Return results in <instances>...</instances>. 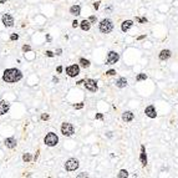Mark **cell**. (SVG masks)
Masks as SVG:
<instances>
[{"instance_id": "26", "label": "cell", "mask_w": 178, "mask_h": 178, "mask_svg": "<svg viewBox=\"0 0 178 178\" xmlns=\"http://www.w3.org/2000/svg\"><path fill=\"white\" fill-rule=\"evenodd\" d=\"M30 50H31V46H30V45H24V46H23V51L24 52L30 51Z\"/></svg>"}, {"instance_id": "17", "label": "cell", "mask_w": 178, "mask_h": 178, "mask_svg": "<svg viewBox=\"0 0 178 178\" xmlns=\"http://www.w3.org/2000/svg\"><path fill=\"white\" fill-rule=\"evenodd\" d=\"M70 14L74 15V16L80 15L81 14V6H80V5H72L70 8Z\"/></svg>"}, {"instance_id": "19", "label": "cell", "mask_w": 178, "mask_h": 178, "mask_svg": "<svg viewBox=\"0 0 178 178\" xmlns=\"http://www.w3.org/2000/svg\"><path fill=\"white\" fill-rule=\"evenodd\" d=\"M116 86L120 87V89H123V87H126L127 86V80L126 77H120V79L116 81Z\"/></svg>"}, {"instance_id": "7", "label": "cell", "mask_w": 178, "mask_h": 178, "mask_svg": "<svg viewBox=\"0 0 178 178\" xmlns=\"http://www.w3.org/2000/svg\"><path fill=\"white\" fill-rule=\"evenodd\" d=\"M120 60V55L116 51H110L107 54V60H106V65H113Z\"/></svg>"}, {"instance_id": "1", "label": "cell", "mask_w": 178, "mask_h": 178, "mask_svg": "<svg viewBox=\"0 0 178 178\" xmlns=\"http://www.w3.org/2000/svg\"><path fill=\"white\" fill-rule=\"evenodd\" d=\"M23 79V72L15 67L11 69H6L3 74V80H4L6 84H15L20 80Z\"/></svg>"}, {"instance_id": "9", "label": "cell", "mask_w": 178, "mask_h": 178, "mask_svg": "<svg viewBox=\"0 0 178 178\" xmlns=\"http://www.w3.org/2000/svg\"><path fill=\"white\" fill-rule=\"evenodd\" d=\"M1 21L4 24L6 28H13L14 26V18L10 14H4L3 18H1Z\"/></svg>"}, {"instance_id": "16", "label": "cell", "mask_w": 178, "mask_h": 178, "mask_svg": "<svg viewBox=\"0 0 178 178\" xmlns=\"http://www.w3.org/2000/svg\"><path fill=\"white\" fill-rule=\"evenodd\" d=\"M171 55H172L171 50H162V51L159 52V60H161V61L168 60L169 57H171Z\"/></svg>"}, {"instance_id": "35", "label": "cell", "mask_w": 178, "mask_h": 178, "mask_svg": "<svg viewBox=\"0 0 178 178\" xmlns=\"http://www.w3.org/2000/svg\"><path fill=\"white\" fill-rule=\"evenodd\" d=\"M77 177H79V178H81V177H87V174H86V173H80V174H77Z\"/></svg>"}, {"instance_id": "40", "label": "cell", "mask_w": 178, "mask_h": 178, "mask_svg": "<svg viewBox=\"0 0 178 178\" xmlns=\"http://www.w3.org/2000/svg\"><path fill=\"white\" fill-rule=\"evenodd\" d=\"M46 39H47V41H51V36L50 35H46Z\"/></svg>"}, {"instance_id": "22", "label": "cell", "mask_w": 178, "mask_h": 178, "mask_svg": "<svg viewBox=\"0 0 178 178\" xmlns=\"http://www.w3.org/2000/svg\"><path fill=\"white\" fill-rule=\"evenodd\" d=\"M23 161H25V162H30V161H31V155H30V153H24Z\"/></svg>"}, {"instance_id": "30", "label": "cell", "mask_w": 178, "mask_h": 178, "mask_svg": "<svg viewBox=\"0 0 178 178\" xmlns=\"http://www.w3.org/2000/svg\"><path fill=\"white\" fill-rule=\"evenodd\" d=\"M77 26H80V23L77 21V20H74V21H72V28L76 29Z\"/></svg>"}, {"instance_id": "4", "label": "cell", "mask_w": 178, "mask_h": 178, "mask_svg": "<svg viewBox=\"0 0 178 178\" xmlns=\"http://www.w3.org/2000/svg\"><path fill=\"white\" fill-rule=\"evenodd\" d=\"M61 133L66 137H70L75 133V128H74V126H72L71 123H69V122H64V123L61 125Z\"/></svg>"}, {"instance_id": "39", "label": "cell", "mask_w": 178, "mask_h": 178, "mask_svg": "<svg viewBox=\"0 0 178 178\" xmlns=\"http://www.w3.org/2000/svg\"><path fill=\"white\" fill-rule=\"evenodd\" d=\"M61 71H62V66H59L57 67V72H61Z\"/></svg>"}, {"instance_id": "8", "label": "cell", "mask_w": 178, "mask_h": 178, "mask_svg": "<svg viewBox=\"0 0 178 178\" xmlns=\"http://www.w3.org/2000/svg\"><path fill=\"white\" fill-rule=\"evenodd\" d=\"M84 85H85V87H86V90H89V91H91V92H96V91L99 90L96 81H95V80H92V79L86 80Z\"/></svg>"}, {"instance_id": "21", "label": "cell", "mask_w": 178, "mask_h": 178, "mask_svg": "<svg viewBox=\"0 0 178 178\" xmlns=\"http://www.w3.org/2000/svg\"><path fill=\"white\" fill-rule=\"evenodd\" d=\"M117 177L118 178H127V177H128V172H127L126 169H121V171L118 172Z\"/></svg>"}, {"instance_id": "2", "label": "cell", "mask_w": 178, "mask_h": 178, "mask_svg": "<svg viewBox=\"0 0 178 178\" xmlns=\"http://www.w3.org/2000/svg\"><path fill=\"white\" fill-rule=\"evenodd\" d=\"M100 31L102 34H110L113 30V23L110 19H103L99 25Z\"/></svg>"}, {"instance_id": "36", "label": "cell", "mask_w": 178, "mask_h": 178, "mask_svg": "<svg viewBox=\"0 0 178 178\" xmlns=\"http://www.w3.org/2000/svg\"><path fill=\"white\" fill-rule=\"evenodd\" d=\"M52 81H54V84H57V82H59V79H57V77H54Z\"/></svg>"}, {"instance_id": "23", "label": "cell", "mask_w": 178, "mask_h": 178, "mask_svg": "<svg viewBox=\"0 0 178 178\" xmlns=\"http://www.w3.org/2000/svg\"><path fill=\"white\" fill-rule=\"evenodd\" d=\"M147 79V75L146 74H138L136 77V81H142V80H146Z\"/></svg>"}, {"instance_id": "10", "label": "cell", "mask_w": 178, "mask_h": 178, "mask_svg": "<svg viewBox=\"0 0 178 178\" xmlns=\"http://www.w3.org/2000/svg\"><path fill=\"white\" fill-rule=\"evenodd\" d=\"M145 113L146 116H148L150 118H156L157 117V112H156V108L153 105H150V106H147L145 110Z\"/></svg>"}, {"instance_id": "13", "label": "cell", "mask_w": 178, "mask_h": 178, "mask_svg": "<svg viewBox=\"0 0 178 178\" xmlns=\"http://www.w3.org/2000/svg\"><path fill=\"white\" fill-rule=\"evenodd\" d=\"M140 161H141V163H142V166H143V167H145L146 164H147V156H146V148H145V146H143V145L141 146Z\"/></svg>"}, {"instance_id": "34", "label": "cell", "mask_w": 178, "mask_h": 178, "mask_svg": "<svg viewBox=\"0 0 178 178\" xmlns=\"http://www.w3.org/2000/svg\"><path fill=\"white\" fill-rule=\"evenodd\" d=\"M96 118H97V120H102L103 115H102V113H97V115H96Z\"/></svg>"}, {"instance_id": "15", "label": "cell", "mask_w": 178, "mask_h": 178, "mask_svg": "<svg viewBox=\"0 0 178 178\" xmlns=\"http://www.w3.org/2000/svg\"><path fill=\"white\" fill-rule=\"evenodd\" d=\"M132 25H133V21H132V20H126V21H123V23L121 24V30L123 33H127V31L132 28Z\"/></svg>"}, {"instance_id": "33", "label": "cell", "mask_w": 178, "mask_h": 178, "mask_svg": "<svg viewBox=\"0 0 178 178\" xmlns=\"http://www.w3.org/2000/svg\"><path fill=\"white\" fill-rule=\"evenodd\" d=\"M94 8H95L96 10L99 9V8H100V1H96V3H94Z\"/></svg>"}, {"instance_id": "12", "label": "cell", "mask_w": 178, "mask_h": 178, "mask_svg": "<svg viewBox=\"0 0 178 178\" xmlns=\"http://www.w3.org/2000/svg\"><path fill=\"white\" fill-rule=\"evenodd\" d=\"M4 143H5V146L8 147V148H15L16 147V140H15L14 137H9V138H5V141H4Z\"/></svg>"}, {"instance_id": "38", "label": "cell", "mask_w": 178, "mask_h": 178, "mask_svg": "<svg viewBox=\"0 0 178 178\" xmlns=\"http://www.w3.org/2000/svg\"><path fill=\"white\" fill-rule=\"evenodd\" d=\"M145 38H146V35H142V36H138L137 40H142V39H145Z\"/></svg>"}, {"instance_id": "29", "label": "cell", "mask_w": 178, "mask_h": 178, "mask_svg": "<svg viewBox=\"0 0 178 178\" xmlns=\"http://www.w3.org/2000/svg\"><path fill=\"white\" fill-rule=\"evenodd\" d=\"M106 75H108V76H113V75H116V71H115V70H108L107 72H106Z\"/></svg>"}, {"instance_id": "3", "label": "cell", "mask_w": 178, "mask_h": 178, "mask_svg": "<svg viewBox=\"0 0 178 178\" xmlns=\"http://www.w3.org/2000/svg\"><path fill=\"white\" fill-rule=\"evenodd\" d=\"M44 142L49 147H54V146H56L59 143V137L54 132H49L46 136H45V138H44Z\"/></svg>"}, {"instance_id": "18", "label": "cell", "mask_w": 178, "mask_h": 178, "mask_svg": "<svg viewBox=\"0 0 178 178\" xmlns=\"http://www.w3.org/2000/svg\"><path fill=\"white\" fill-rule=\"evenodd\" d=\"M80 28L82 29L84 31H89L90 28H91V21L90 20H82L80 23Z\"/></svg>"}, {"instance_id": "27", "label": "cell", "mask_w": 178, "mask_h": 178, "mask_svg": "<svg viewBox=\"0 0 178 178\" xmlns=\"http://www.w3.org/2000/svg\"><path fill=\"white\" fill-rule=\"evenodd\" d=\"M45 55H46L47 57H54V56H55V54H54L52 51H49V50H47V51L45 52Z\"/></svg>"}, {"instance_id": "24", "label": "cell", "mask_w": 178, "mask_h": 178, "mask_svg": "<svg viewBox=\"0 0 178 178\" xmlns=\"http://www.w3.org/2000/svg\"><path fill=\"white\" fill-rule=\"evenodd\" d=\"M18 39H19V35H18V34H11V35H10V40H11V41H15V40H18Z\"/></svg>"}, {"instance_id": "31", "label": "cell", "mask_w": 178, "mask_h": 178, "mask_svg": "<svg viewBox=\"0 0 178 178\" xmlns=\"http://www.w3.org/2000/svg\"><path fill=\"white\" fill-rule=\"evenodd\" d=\"M89 20L91 21V24H92V23H96V20H97V18L92 15V16H90V18H89Z\"/></svg>"}, {"instance_id": "5", "label": "cell", "mask_w": 178, "mask_h": 178, "mask_svg": "<svg viewBox=\"0 0 178 178\" xmlns=\"http://www.w3.org/2000/svg\"><path fill=\"white\" fill-rule=\"evenodd\" d=\"M79 161L76 158H70L66 161L65 163V169L67 171V172H74V171H76V169L79 168Z\"/></svg>"}, {"instance_id": "28", "label": "cell", "mask_w": 178, "mask_h": 178, "mask_svg": "<svg viewBox=\"0 0 178 178\" xmlns=\"http://www.w3.org/2000/svg\"><path fill=\"white\" fill-rule=\"evenodd\" d=\"M74 107H75L76 110H81V108L84 107V103H82V102H80V103H77V105H75Z\"/></svg>"}, {"instance_id": "25", "label": "cell", "mask_w": 178, "mask_h": 178, "mask_svg": "<svg viewBox=\"0 0 178 178\" xmlns=\"http://www.w3.org/2000/svg\"><path fill=\"white\" fill-rule=\"evenodd\" d=\"M136 20L138 21V23H141V24L147 23V19H146V18H136Z\"/></svg>"}, {"instance_id": "32", "label": "cell", "mask_w": 178, "mask_h": 178, "mask_svg": "<svg viewBox=\"0 0 178 178\" xmlns=\"http://www.w3.org/2000/svg\"><path fill=\"white\" fill-rule=\"evenodd\" d=\"M49 118H50V116L47 113H42L41 115V120H49Z\"/></svg>"}, {"instance_id": "14", "label": "cell", "mask_w": 178, "mask_h": 178, "mask_svg": "<svg viewBox=\"0 0 178 178\" xmlns=\"http://www.w3.org/2000/svg\"><path fill=\"white\" fill-rule=\"evenodd\" d=\"M133 118H135V115L131 111H125V112L122 113V120L125 122H131V121H133Z\"/></svg>"}, {"instance_id": "6", "label": "cell", "mask_w": 178, "mask_h": 178, "mask_svg": "<svg viewBox=\"0 0 178 178\" xmlns=\"http://www.w3.org/2000/svg\"><path fill=\"white\" fill-rule=\"evenodd\" d=\"M66 74L70 76V77H76V76L80 74V66L74 64V65H70L66 67Z\"/></svg>"}, {"instance_id": "20", "label": "cell", "mask_w": 178, "mask_h": 178, "mask_svg": "<svg viewBox=\"0 0 178 178\" xmlns=\"http://www.w3.org/2000/svg\"><path fill=\"white\" fill-rule=\"evenodd\" d=\"M80 65L86 69V67H89L90 66V61L86 60V59H84V57H81V59H80Z\"/></svg>"}, {"instance_id": "37", "label": "cell", "mask_w": 178, "mask_h": 178, "mask_svg": "<svg viewBox=\"0 0 178 178\" xmlns=\"http://www.w3.org/2000/svg\"><path fill=\"white\" fill-rule=\"evenodd\" d=\"M61 52H62V50H61V49H57V51H56V55H61Z\"/></svg>"}, {"instance_id": "11", "label": "cell", "mask_w": 178, "mask_h": 178, "mask_svg": "<svg viewBox=\"0 0 178 178\" xmlns=\"http://www.w3.org/2000/svg\"><path fill=\"white\" fill-rule=\"evenodd\" d=\"M10 108V105L6 101H4V100H0V116H3V115H5V113L9 111Z\"/></svg>"}]
</instances>
